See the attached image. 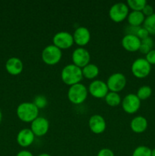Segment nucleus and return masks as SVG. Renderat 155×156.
Returning <instances> with one entry per match:
<instances>
[{
  "label": "nucleus",
  "mask_w": 155,
  "mask_h": 156,
  "mask_svg": "<svg viewBox=\"0 0 155 156\" xmlns=\"http://www.w3.org/2000/svg\"><path fill=\"white\" fill-rule=\"evenodd\" d=\"M50 123L45 117H38L30 125V129L35 136H43L49 131Z\"/></svg>",
  "instance_id": "11"
},
{
  "label": "nucleus",
  "mask_w": 155,
  "mask_h": 156,
  "mask_svg": "<svg viewBox=\"0 0 155 156\" xmlns=\"http://www.w3.org/2000/svg\"><path fill=\"white\" fill-rule=\"evenodd\" d=\"M146 5L147 2L145 0H128L127 1L128 7L130 8L132 11L141 12Z\"/></svg>",
  "instance_id": "23"
},
{
  "label": "nucleus",
  "mask_w": 155,
  "mask_h": 156,
  "mask_svg": "<svg viewBox=\"0 0 155 156\" xmlns=\"http://www.w3.org/2000/svg\"><path fill=\"white\" fill-rule=\"evenodd\" d=\"M126 82H127L126 78L122 73H115L108 78L106 85L109 91L119 93L126 87Z\"/></svg>",
  "instance_id": "7"
},
{
  "label": "nucleus",
  "mask_w": 155,
  "mask_h": 156,
  "mask_svg": "<svg viewBox=\"0 0 155 156\" xmlns=\"http://www.w3.org/2000/svg\"><path fill=\"white\" fill-rule=\"evenodd\" d=\"M97 156H115V155L111 149L104 148V149H102L99 151Z\"/></svg>",
  "instance_id": "30"
},
{
  "label": "nucleus",
  "mask_w": 155,
  "mask_h": 156,
  "mask_svg": "<svg viewBox=\"0 0 155 156\" xmlns=\"http://www.w3.org/2000/svg\"><path fill=\"white\" fill-rule=\"evenodd\" d=\"M129 14V8L124 2H117L112 5L109 11V16L114 22H122L127 18Z\"/></svg>",
  "instance_id": "5"
},
{
  "label": "nucleus",
  "mask_w": 155,
  "mask_h": 156,
  "mask_svg": "<svg viewBox=\"0 0 155 156\" xmlns=\"http://www.w3.org/2000/svg\"><path fill=\"white\" fill-rule=\"evenodd\" d=\"M71 59H72L74 65L82 69L90 63L91 55L86 49L84 47H78L73 51Z\"/></svg>",
  "instance_id": "10"
},
{
  "label": "nucleus",
  "mask_w": 155,
  "mask_h": 156,
  "mask_svg": "<svg viewBox=\"0 0 155 156\" xmlns=\"http://www.w3.org/2000/svg\"><path fill=\"white\" fill-rule=\"evenodd\" d=\"M141 12L144 14V16H147V17L150 16V15H152L153 14H154V12H153V7H152L150 5L147 4V5L144 6V8L143 9V10L141 11Z\"/></svg>",
  "instance_id": "29"
},
{
  "label": "nucleus",
  "mask_w": 155,
  "mask_h": 156,
  "mask_svg": "<svg viewBox=\"0 0 155 156\" xmlns=\"http://www.w3.org/2000/svg\"><path fill=\"white\" fill-rule=\"evenodd\" d=\"M62 53L60 49L55 45H48L43 50L41 58L46 64L53 66L60 62Z\"/></svg>",
  "instance_id": "4"
},
{
  "label": "nucleus",
  "mask_w": 155,
  "mask_h": 156,
  "mask_svg": "<svg viewBox=\"0 0 155 156\" xmlns=\"http://www.w3.org/2000/svg\"><path fill=\"white\" fill-rule=\"evenodd\" d=\"M16 156H33V155L28 150H21L17 154Z\"/></svg>",
  "instance_id": "33"
},
{
  "label": "nucleus",
  "mask_w": 155,
  "mask_h": 156,
  "mask_svg": "<svg viewBox=\"0 0 155 156\" xmlns=\"http://www.w3.org/2000/svg\"><path fill=\"white\" fill-rule=\"evenodd\" d=\"M24 69L22 61L18 57H11L6 61L5 69L12 76H18L21 74Z\"/></svg>",
  "instance_id": "17"
},
{
  "label": "nucleus",
  "mask_w": 155,
  "mask_h": 156,
  "mask_svg": "<svg viewBox=\"0 0 155 156\" xmlns=\"http://www.w3.org/2000/svg\"><path fill=\"white\" fill-rule=\"evenodd\" d=\"M130 128L134 133H141L147 128V120L142 116H137L134 117L130 123Z\"/></svg>",
  "instance_id": "18"
},
{
  "label": "nucleus",
  "mask_w": 155,
  "mask_h": 156,
  "mask_svg": "<svg viewBox=\"0 0 155 156\" xmlns=\"http://www.w3.org/2000/svg\"><path fill=\"white\" fill-rule=\"evenodd\" d=\"M88 91L85 85L78 83L69 87L68 91V98L74 105H81L86 100Z\"/></svg>",
  "instance_id": "3"
},
{
  "label": "nucleus",
  "mask_w": 155,
  "mask_h": 156,
  "mask_svg": "<svg viewBox=\"0 0 155 156\" xmlns=\"http://www.w3.org/2000/svg\"><path fill=\"white\" fill-rule=\"evenodd\" d=\"M34 134L30 129H23L17 135V143L23 148L29 147L34 141Z\"/></svg>",
  "instance_id": "16"
},
{
  "label": "nucleus",
  "mask_w": 155,
  "mask_h": 156,
  "mask_svg": "<svg viewBox=\"0 0 155 156\" xmlns=\"http://www.w3.org/2000/svg\"><path fill=\"white\" fill-rule=\"evenodd\" d=\"M152 94V89L148 85H143L140 87L138 90L137 91L136 95L138 96L140 100H146L149 98Z\"/></svg>",
  "instance_id": "24"
},
{
  "label": "nucleus",
  "mask_w": 155,
  "mask_h": 156,
  "mask_svg": "<svg viewBox=\"0 0 155 156\" xmlns=\"http://www.w3.org/2000/svg\"><path fill=\"white\" fill-rule=\"evenodd\" d=\"M132 156H151V149L147 146H140L134 150Z\"/></svg>",
  "instance_id": "25"
},
{
  "label": "nucleus",
  "mask_w": 155,
  "mask_h": 156,
  "mask_svg": "<svg viewBox=\"0 0 155 156\" xmlns=\"http://www.w3.org/2000/svg\"><path fill=\"white\" fill-rule=\"evenodd\" d=\"M127 20L129 24L132 27H141V24H144L145 16L141 12L132 11L128 15Z\"/></svg>",
  "instance_id": "19"
},
{
  "label": "nucleus",
  "mask_w": 155,
  "mask_h": 156,
  "mask_svg": "<svg viewBox=\"0 0 155 156\" xmlns=\"http://www.w3.org/2000/svg\"><path fill=\"white\" fill-rule=\"evenodd\" d=\"M17 116L24 123H32L39 114V109L33 102H23L17 108Z\"/></svg>",
  "instance_id": "2"
},
{
  "label": "nucleus",
  "mask_w": 155,
  "mask_h": 156,
  "mask_svg": "<svg viewBox=\"0 0 155 156\" xmlns=\"http://www.w3.org/2000/svg\"><path fill=\"white\" fill-rule=\"evenodd\" d=\"M151 156H155V149L151 150Z\"/></svg>",
  "instance_id": "35"
},
{
  "label": "nucleus",
  "mask_w": 155,
  "mask_h": 156,
  "mask_svg": "<svg viewBox=\"0 0 155 156\" xmlns=\"http://www.w3.org/2000/svg\"><path fill=\"white\" fill-rule=\"evenodd\" d=\"M33 103L34 104L35 106H36L38 109H43V108H44L47 105L48 101H47L46 98L45 96L37 95L36 97H35Z\"/></svg>",
  "instance_id": "26"
},
{
  "label": "nucleus",
  "mask_w": 155,
  "mask_h": 156,
  "mask_svg": "<svg viewBox=\"0 0 155 156\" xmlns=\"http://www.w3.org/2000/svg\"><path fill=\"white\" fill-rule=\"evenodd\" d=\"M143 27L148 31L149 34L155 35V13L150 16L146 17Z\"/></svg>",
  "instance_id": "22"
},
{
  "label": "nucleus",
  "mask_w": 155,
  "mask_h": 156,
  "mask_svg": "<svg viewBox=\"0 0 155 156\" xmlns=\"http://www.w3.org/2000/svg\"><path fill=\"white\" fill-rule=\"evenodd\" d=\"M141 43H142V44H146V45L149 46L150 48H153V40H152V38L150 37H148L145 38V39H144V40H142V41H141Z\"/></svg>",
  "instance_id": "32"
},
{
  "label": "nucleus",
  "mask_w": 155,
  "mask_h": 156,
  "mask_svg": "<svg viewBox=\"0 0 155 156\" xmlns=\"http://www.w3.org/2000/svg\"><path fill=\"white\" fill-rule=\"evenodd\" d=\"M122 107L127 114H135L141 107V100L135 94H129L122 101Z\"/></svg>",
  "instance_id": "9"
},
{
  "label": "nucleus",
  "mask_w": 155,
  "mask_h": 156,
  "mask_svg": "<svg viewBox=\"0 0 155 156\" xmlns=\"http://www.w3.org/2000/svg\"><path fill=\"white\" fill-rule=\"evenodd\" d=\"M132 74L138 79H144L150 74L151 71V65L144 58H138L132 62Z\"/></svg>",
  "instance_id": "6"
},
{
  "label": "nucleus",
  "mask_w": 155,
  "mask_h": 156,
  "mask_svg": "<svg viewBox=\"0 0 155 156\" xmlns=\"http://www.w3.org/2000/svg\"><path fill=\"white\" fill-rule=\"evenodd\" d=\"M149 35L150 34H149L148 31H147V30H146L144 27H140L139 28H138V32H137L136 36L138 37L139 38L141 41H142V40L148 37Z\"/></svg>",
  "instance_id": "27"
},
{
  "label": "nucleus",
  "mask_w": 155,
  "mask_h": 156,
  "mask_svg": "<svg viewBox=\"0 0 155 156\" xmlns=\"http://www.w3.org/2000/svg\"><path fill=\"white\" fill-rule=\"evenodd\" d=\"M145 59L150 65H155V50L152 49L147 54H146Z\"/></svg>",
  "instance_id": "28"
},
{
  "label": "nucleus",
  "mask_w": 155,
  "mask_h": 156,
  "mask_svg": "<svg viewBox=\"0 0 155 156\" xmlns=\"http://www.w3.org/2000/svg\"><path fill=\"white\" fill-rule=\"evenodd\" d=\"M104 98L106 103L110 107L119 106L122 101L121 97L119 93L112 92V91H109Z\"/></svg>",
  "instance_id": "21"
},
{
  "label": "nucleus",
  "mask_w": 155,
  "mask_h": 156,
  "mask_svg": "<svg viewBox=\"0 0 155 156\" xmlns=\"http://www.w3.org/2000/svg\"><path fill=\"white\" fill-rule=\"evenodd\" d=\"M89 127L91 130L95 134H100L106 129V123L104 118L99 114H94L89 119Z\"/></svg>",
  "instance_id": "15"
},
{
  "label": "nucleus",
  "mask_w": 155,
  "mask_h": 156,
  "mask_svg": "<svg viewBox=\"0 0 155 156\" xmlns=\"http://www.w3.org/2000/svg\"><path fill=\"white\" fill-rule=\"evenodd\" d=\"M37 156H51V155H49V154H46V153H42V154H40V155H37Z\"/></svg>",
  "instance_id": "34"
},
{
  "label": "nucleus",
  "mask_w": 155,
  "mask_h": 156,
  "mask_svg": "<svg viewBox=\"0 0 155 156\" xmlns=\"http://www.w3.org/2000/svg\"><path fill=\"white\" fill-rule=\"evenodd\" d=\"M88 91L96 98H103L109 92L106 82L101 80H94L88 87Z\"/></svg>",
  "instance_id": "12"
},
{
  "label": "nucleus",
  "mask_w": 155,
  "mask_h": 156,
  "mask_svg": "<svg viewBox=\"0 0 155 156\" xmlns=\"http://www.w3.org/2000/svg\"><path fill=\"white\" fill-rule=\"evenodd\" d=\"M74 43L80 47H84L91 40V33L90 30L85 27H79L75 29L73 34Z\"/></svg>",
  "instance_id": "13"
},
{
  "label": "nucleus",
  "mask_w": 155,
  "mask_h": 156,
  "mask_svg": "<svg viewBox=\"0 0 155 156\" xmlns=\"http://www.w3.org/2000/svg\"><path fill=\"white\" fill-rule=\"evenodd\" d=\"M53 45L62 50H67L74 44L73 35L67 31L56 33L53 38Z\"/></svg>",
  "instance_id": "8"
},
{
  "label": "nucleus",
  "mask_w": 155,
  "mask_h": 156,
  "mask_svg": "<svg viewBox=\"0 0 155 156\" xmlns=\"http://www.w3.org/2000/svg\"><path fill=\"white\" fill-rule=\"evenodd\" d=\"M151 50H152V48H150L149 46H147V45H146V44H142V43H141V47H140V49H139V51L141 52V53H144V54H147V53H148Z\"/></svg>",
  "instance_id": "31"
},
{
  "label": "nucleus",
  "mask_w": 155,
  "mask_h": 156,
  "mask_svg": "<svg viewBox=\"0 0 155 156\" xmlns=\"http://www.w3.org/2000/svg\"><path fill=\"white\" fill-rule=\"evenodd\" d=\"M83 77L88 79H94L99 75L98 66L95 64L89 63L81 69Z\"/></svg>",
  "instance_id": "20"
},
{
  "label": "nucleus",
  "mask_w": 155,
  "mask_h": 156,
  "mask_svg": "<svg viewBox=\"0 0 155 156\" xmlns=\"http://www.w3.org/2000/svg\"><path fill=\"white\" fill-rule=\"evenodd\" d=\"M2 111L0 110V123L2 122Z\"/></svg>",
  "instance_id": "36"
},
{
  "label": "nucleus",
  "mask_w": 155,
  "mask_h": 156,
  "mask_svg": "<svg viewBox=\"0 0 155 156\" xmlns=\"http://www.w3.org/2000/svg\"><path fill=\"white\" fill-rule=\"evenodd\" d=\"M141 41L135 35L126 34L122 40V46L126 50L129 52H136L139 50Z\"/></svg>",
  "instance_id": "14"
},
{
  "label": "nucleus",
  "mask_w": 155,
  "mask_h": 156,
  "mask_svg": "<svg viewBox=\"0 0 155 156\" xmlns=\"http://www.w3.org/2000/svg\"><path fill=\"white\" fill-rule=\"evenodd\" d=\"M61 78L65 85L71 86L75 84L80 83L84 77L81 69L74 64H68L62 69Z\"/></svg>",
  "instance_id": "1"
}]
</instances>
